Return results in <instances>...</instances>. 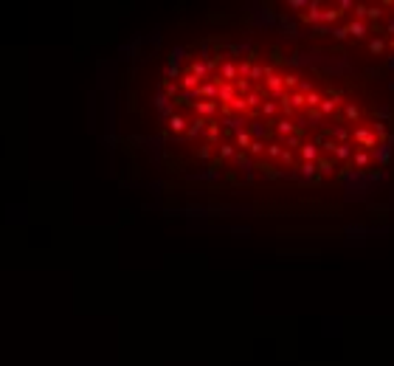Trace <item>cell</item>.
I'll list each match as a JSON object with an SVG mask.
<instances>
[{"label":"cell","instance_id":"2","mask_svg":"<svg viewBox=\"0 0 394 366\" xmlns=\"http://www.w3.org/2000/svg\"><path fill=\"white\" fill-rule=\"evenodd\" d=\"M298 20L346 51L394 62V0L293 3Z\"/></svg>","mask_w":394,"mask_h":366},{"label":"cell","instance_id":"1","mask_svg":"<svg viewBox=\"0 0 394 366\" xmlns=\"http://www.w3.org/2000/svg\"><path fill=\"white\" fill-rule=\"evenodd\" d=\"M169 119L200 141L262 175L304 183H346L383 169L394 149V119L363 82L304 65L282 51L203 54L177 79Z\"/></svg>","mask_w":394,"mask_h":366}]
</instances>
